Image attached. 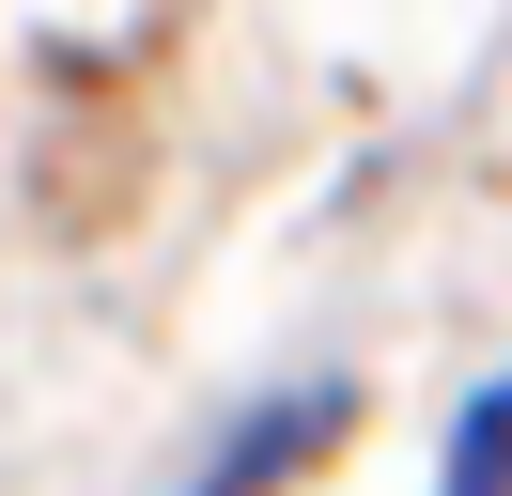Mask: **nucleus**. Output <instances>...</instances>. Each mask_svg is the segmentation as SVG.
Listing matches in <instances>:
<instances>
[{
	"mask_svg": "<svg viewBox=\"0 0 512 496\" xmlns=\"http://www.w3.org/2000/svg\"><path fill=\"white\" fill-rule=\"evenodd\" d=\"M326 434H342V388H295V403H264V419H249V434H233V450H218V465H202V481H187V496H249V481H280V465H295V450H326Z\"/></svg>",
	"mask_w": 512,
	"mask_h": 496,
	"instance_id": "f257e3e1",
	"label": "nucleus"
},
{
	"mask_svg": "<svg viewBox=\"0 0 512 496\" xmlns=\"http://www.w3.org/2000/svg\"><path fill=\"white\" fill-rule=\"evenodd\" d=\"M450 496H512V372L450 419Z\"/></svg>",
	"mask_w": 512,
	"mask_h": 496,
	"instance_id": "f03ea898",
	"label": "nucleus"
}]
</instances>
